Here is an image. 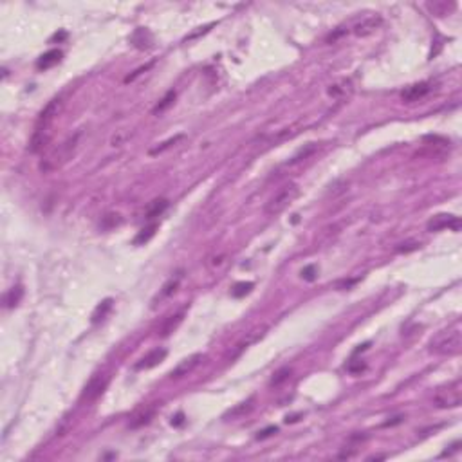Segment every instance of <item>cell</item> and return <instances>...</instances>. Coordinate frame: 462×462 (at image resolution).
Segmentation results:
<instances>
[{
	"label": "cell",
	"instance_id": "6da1fadb",
	"mask_svg": "<svg viewBox=\"0 0 462 462\" xmlns=\"http://www.w3.org/2000/svg\"><path fill=\"white\" fill-rule=\"evenodd\" d=\"M61 107H63V100H61V96H58L54 100H51L47 103V107L40 112V116L37 119V125H35L31 143H29V152L38 154L40 150H44V146L47 145L51 136H53V130H51L53 128V121L58 114H60Z\"/></svg>",
	"mask_w": 462,
	"mask_h": 462
},
{
	"label": "cell",
	"instance_id": "7a4b0ae2",
	"mask_svg": "<svg viewBox=\"0 0 462 462\" xmlns=\"http://www.w3.org/2000/svg\"><path fill=\"white\" fill-rule=\"evenodd\" d=\"M78 139H80V134L73 136V138L65 139L61 145H58L56 148L49 152L40 162V170L42 172H54L58 168H61L65 162H69V159H73L74 152L78 148Z\"/></svg>",
	"mask_w": 462,
	"mask_h": 462
},
{
	"label": "cell",
	"instance_id": "3957f363",
	"mask_svg": "<svg viewBox=\"0 0 462 462\" xmlns=\"http://www.w3.org/2000/svg\"><path fill=\"white\" fill-rule=\"evenodd\" d=\"M462 347V338L458 328H450V331H442L437 336L432 340L430 350L435 354H442V356H453V354L460 352Z\"/></svg>",
	"mask_w": 462,
	"mask_h": 462
},
{
	"label": "cell",
	"instance_id": "277c9868",
	"mask_svg": "<svg viewBox=\"0 0 462 462\" xmlns=\"http://www.w3.org/2000/svg\"><path fill=\"white\" fill-rule=\"evenodd\" d=\"M298 195H300V188L296 186V184H285L282 190L276 191L271 199L266 203V206H263V213H266L268 217L280 215V213H282V211H284L285 208H287L289 204H291L292 201L298 197Z\"/></svg>",
	"mask_w": 462,
	"mask_h": 462
},
{
	"label": "cell",
	"instance_id": "5b68a950",
	"mask_svg": "<svg viewBox=\"0 0 462 462\" xmlns=\"http://www.w3.org/2000/svg\"><path fill=\"white\" fill-rule=\"evenodd\" d=\"M462 401V383L460 379H455L453 383H448V386L439 388L435 393V405L439 408H457Z\"/></svg>",
	"mask_w": 462,
	"mask_h": 462
},
{
	"label": "cell",
	"instance_id": "8992f818",
	"mask_svg": "<svg viewBox=\"0 0 462 462\" xmlns=\"http://www.w3.org/2000/svg\"><path fill=\"white\" fill-rule=\"evenodd\" d=\"M107 385H109V377L100 374V376H94L89 381V385L85 386V392L81 395L83 401H96L103 392H105Z\"/></svg>",
	"mask_w": 462,
	"mask_h": 462
},
{
	"label": "cell",
	"instance_id": "52a82bcc",
	"mask_svg": "<svg viewBox=\"0 0 462 462\" xmlns=\"http://www.w3.org/2000/svg\"><path fill=\"white\" fill-rule=\"evenodd\" d=\"M430 92H432V85H430V83H428V81H421V83H415V85L406 87V89L403 90L401 97H403V102L414 103V102H419V100H422V97H426Z\"/></svg>",
	"mask_w": 462,
	"mask_h": 462
},
{
	"label": "cell",
	"instance_id": "ba28073f",
	"mask_svg": "<svg viewBox=\"0 0 462 462\" xmlns=\"http://www.w3.org/2000/svg\"><path fill=\"white\" fill-rule=\"evenodd\" d=\"M201 361H203V354H193V356H190V357H184V359L170 372V377L172 379H181V377L188 376L190 372H193V369L199 365Z\"/></svg>",
	"mask_w": 462,
	"mask_h": 462
},
{
	"label": "cell",
	"instance_id": "9c48e42d",
	"mask_svg": "<svg viewBox=\"0 0 462 462\" xmlns=\"http://www.w3.org/2000/svg\"><path fill=\"white\" fill-rule=\"evenodd\" d=\"M446 227H451L453 231H458V227H460L458 217L442 213V215L434 217V219L428 222V231H441V229H446Z\"/></svg>",
	"mask_w": 462,
	"mask_h": 462
},
{
	"label": "cell",
	"instance_id": "30bf717a",
	"mask_svg": "<svg viewBox=\"0 0 462 462\" xmlns=\"http://www.w3.org/2000/svg\"><path fill=\"white\" fill-rule=\"evenodd\" d=\"M164 357H167V350H164V349H154V350H150V352L146 354V356H143L141 359L136 363V370L154 369V367H157L159 363H162V361H164Z\"/></svg>",
	"mask_w": 462,
	"mask_h": 462
},
{
	"label": "cell",
	"instance_id": "8fae6325",
	"mask_svg": "<svg viewBox=\"0 0 462 462\" xmlns=\"http://www.w3.org/2000/svg\"><path fill=\"white\" fill-rule=\"evenodd\" d=\"M379 25H381V18H379V16H369V18L361 20L359 24L354 27V32H356L357 37H369V35H372Z\"/></svg>",
	"mask_w": 462,
	"mask_h": 462
},
{
	"label": "cell",
	"instance_id": "7c38bea8",
	"mask_svg": "<svg viewBox=\"0 0 462 462\" xmlns=\"http://www.w3.org/2000/svg\"><path fill=\"white\" fill-rule=\"evenodd\" d=\"M60 60H61V51H60V49H51V51H47V53L42 54V56L38 58L37 67L40 71L51 69V67H54V65H56Z\"/></svg>",
	"mask_w": 462,
	"mask_h": 462
},
{
	"label": "cell",
	"instance_id": "4fadbf2b",
	"mask_svg": "<svg viewBox=\"0 0 462 462\" xmlns=\"http://www.w3.org/2000/svg\"><path fill=\"white\" fill-rule=\"evenodd\" d=\"M179 282H181V276H175V278H170V280H168L167 284L162 285L161 291H159V294L155 296L154 304H157V302H162L164 298H168V296L174 294V292L177 291V287H179Z\"/></svg>",
	"mask_w": 462,
	"mask_h": 462
},
{
	"label": "cell",
	"instance_id": "5bb4252c",
	"mask_svg": "<svg viewBox=\"0 0 462 462\" xmlns=\"http://www.w3.org/2000/svg\"><path fill=\"white\" fill-rule=\"evenodd\" d=\"M350 92H352V83H350V80H341V81H338V83H334V85H331V89H328V96H333V97H345Z\"/></svg>",
	"mask_w": 462,
	"mask_h": 462
},
{
	"label": "cell",
	"instance_id": "9a60e30c",
	"mask_svg": "<svg viewBox=\"0 0 462 462\" xmlns=\"http://www.w3.org/2000/svg\"><path fill=\"white\" fill-rule=\"evenodd\" d=\"M154 414H155V405L154 406H148V408H145V410H141L139 414L134 415V419H132L130 426H132V428H139V426H143V424H148V422H150V419L154 417Z\"/></svg>",
	"mask_w": 462,
	"mask_h": 462
},
{
	"label": "cell",
	"instance_id": "2e32d148",
	"mask_svg": "<svg viewBox=\"0 0 462 462\" xmlns=\"http://www.w3.org/2000/svg\"><path fill=\"white\" fill-rule=\"evenodd\" d=\"M168 208V201L167 199H155L152 201L150 204H148V208H146V219L152 220L155 219V217H159L162 213V211Z\"/></svg>",
	"mask_w": 462,
	"mask_h": 462
},
{
	"label": "cell",
	"instance_id": "e0dca14e",
	"mask_svg": "<svg viewBox=\"0 0 462 462\" xmlns=\"http://www.w3.org/2000/svg\"><path fill=\"white\" fill-rule=\"evenodd\" d=\"M183 316H184V312L181 311L179 314H175V316H170V318H168L167 323H164V325L161 327V336H164V338L170 336V334L174 333L175 328L179 327V323L183 321Z\"/></svg>",
	"mask_w": 462,
	"mask_h": 462
},
{
	"label": "cell",
	"instance_id": "ac0fdd59",
	"mask_svg": "<svg viewBox=\"0 0 462 462\" xmlns=\"http://www.w3.org/2000/svg\"><path fill=\"white\" fill-rule=\"evenodd\" d=\"M22 294H24V291H22V287L20 285H16V287H13V289H9L8 291V294H6V298H4V302H6V307H15L18 302H20V298H22Z\"/></svg>",
	"mask_w": 462,
	"mask_h": 462
},
{
	"label": "cell",
	"instance_id": "d6986e66",
	"mask_svg": "<svg viewBox=\"0 0 462 462\" xmlns=\"http://www.w3.org/2000/svg\"><path fill=\"white\" fill-rule=\"evenodd\" d=\"M110 309H112V300H110V298H107V300H103L102 304L96 307V311H94V314H92V321H94V323H97L100 320H103Z\"/></svg>",
	"mask_w": 462,
	"mask_h": 462
},
{
	"label": "cell",
	"instance_id": "ffe728a7",
	"mask_svg": "<svg viewBox=\"0 0 462 462\" xmlns=\"http://www.w3.org/2000/svg\"><path fill=\"white\" fill-rule=\"evenodd\" d=\"M155 229H157V224H150V226H146V227H143L141 231H139V235L136 237V240H134V244H146L148 240L152 239V237L155 235Z\"/></svg>",
	"mask_w": 462,
	"mask_h": 462
},
{
	"label": "cell",
	"instance_id": "44dd1931",
	"mask_svg": "<svg viewBox=\"0 0 462 462\" xmlns=\"http://www.w3.org/2000/svg\"><path fill=\"white\" fill-rule=\"evenodd\" d=\"M183 138H184L183 134H177V136H174V138L167 139V141H164V143H161V145H159V146H155V148H152V150H150V155L162 154V152H164V150H168V148H170V146H174L175 143H177V141H181V139H183Z\"/></svg>",
	"mask_w": 462,
	"mask_h": 462
},
{
	"label": "cell",
	"instance_id": "7402d4cb",
	"mask_svg": "<svg viewBox=\"0 0 462 462\" xmlns=\"http://www.w3.org/2000/svg\"><path fill=\"white\" fill-rule=\"evenodd\" d=\"M251 289H253V282H239L235 287L231 289V294L235 296V298H242V296H246Z\"/></svg>",
	"mask_w": 462,
	"mask_h": 462
},
{
	"label": "cell",
	"instance_id": "603a6c76",
	"mask_svg": "<svg viewBox=\"0 0 462 462\" xmlns=\"http://www.w3.org/2000/svg\"><path fill=\"white\" fill-rule=\"evenodd\" d=\"M174 100H175V90H168L167 96L162 97L161 102H159V105L155 107V109L152 110V112H154V114H159V112H162V110H167L168 107H170L172 103H174Z\"/></svg>",
	"mask_w": 462,
	"mask_h": 462
},
{
	"label": "cell",
	"instance_id": "cb8c5ba5",
	"mask_svg": "<svg viewBox=\"0 0 462 462\" xmlns=\"http://www.w3.org/2000/svg\"><path fill=\"white\" fill-rule=\"evenodd\" d=\"M119 224H121V217H119L118 213H109V215L103 217L102 226L105 227V229H112V227L119 226Z\"/></svg>",
	"mask_w": 462,
	"mask_h": 462
},
{
	"label": "cell",
	"instance_id": "d4e9b609",
	"mask_svg": "<svg viewBox=\"0 0 462 462\" xmlns=\"http://www.w3.org/2000/svg\"><path fill=\"white\" fill-rule=\"evenodd\" d=\"M291 377V369H282L275 374V377L271 379V386H280L282 383H285Z\"/></svg>",
	"mask_w": 462,
	"mask_h": 462
},
{
	"label": "cell",
	"instance_id": "484cf974",
	"mask_svg": "<svg viewBox=\"0 0 462 462\" xmlns=\"http://www.w3.org/2000/svg\"><path fill=\"white\" fill-rule=\"evenodd\" d=\"M302 276H304L307 282L316 280V268H314V266H307V268H304V271H302Z\"/></svg>",
	"mask_w": 462,
	"mask_h": 462
},
{
	"label": "cell",
	"instance_id": "4316f807",
	"mask_svg": "<svg viewBox=\"0 0 462 462\" xmlns=\"http://www.w3.org/2000/svg\"><path fill=\"white\" fill-rule=\"evenodd\" d=\"M251 403H253V399H249L247 403H242L239 408L231 412V415H242V414H246V412H249V410H251Z\"/></svg>",
	"mask_w": 462,
	"mask_h": 462
},
{
	"label": "cell",
	"instance_id": "83f0119b",
	"mask_svg": "<svg viewBox=\"0 0 462 462\" xmlns=\"http://www.w3.org/2000/svg\"><path fill=\"white\" fill-rule=\"evenodd\" d=\"M276 432H278V428H276V426H269V428H266V430L258 432L256 439H268V437H271L273 434H276Z\"/></svg>",
	"mask_w": 462,
	"mask_h": 462
},
{
	"label": "cell",
	"instance_id": "f1b7e54d",
	"mask_svg": "<svg viewBox=\"0 0 462 462\" xmlns=\"http://www.w3.org/2000/svg\"><path fill=\"white\" fill-rule=\"evenodd\" d=\"M403 247H398L399 253H406V251H412V249H417L419 244H401Z\"/></svg>",
	"mask_w": 462,
	"mask_h": 462
},
{
	"label": "cell",
	"instance_id": "f546056e",
	"mask_svg": "<svg viewBox=\"0 0 462 462\" xmlns=\"http://www.w3.org/2000/svg\"><path fill=\"white\" fill-rule=\"evenodd\" d=\"M183 421H184L183 414H177V415H175V419H174V421H172V424L179 426V424H183Z\"/></svg>",
	"mask_w": 462,
	"mask_h": 462
}]
</instances>
